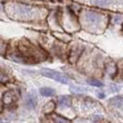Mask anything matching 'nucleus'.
Masks as SVG:
<instances>
[{
  "instance_id": "16",
  "label": "nucleus",
  "mask_w": 123,
  "mask_h": 123,
  "mask_svg": "<svg viewBox=\"0 0 123 123\" xmlns=\"http://www.w3.org/2000/svg\"><path fill=\"white\" fill-rule=\"evenodd\" d=\"M39 92L41 96L43 97H54L56 95V90L50 87H42V88L39 89Z\"/></svg>"
},
{
  "instance_id": "24",
  "label": "nucleus",
  "mask_w": 123,
  "mask_h": 123,
  "mask_svg": "<svg viewBox=\"0 0 123 123\" xmlns=\"http://www.w3.org/2000/svg\"><path fill=\"white\" fill-rule=\"evenodd\" d=\"M98 97H99V98H104V97H105V95H104L103 92H99V93H98Z\"/></svg>"
},
{
  "instance_id": "13",
  "label": "nucleus",
  "mask_w": 123,
  "mask_h": 123,
  "mask_svg": "<svg viewBox=\"0 0 123 123\" xmlns=\"http://www.w3.org/2000/svg\"><path fill=\"white\" fill-rule=\"evenodd\" d=\"M53 34H54L55 38H57L59 41L64 42V43H67V42H70L71 41V33H67V32H65V33H61L59 31H54Z\"/></svg>"
},
{
  "instance_id": "5",
  "label": "nucleus",
  "mask_w": 123,
  "mask_h": 123,
  "mask_svg": "<svg viewBox=\"0 0 123 123\" xmlns=\"http://www.w3.org/2000/svg\"><path fill=\"white\" fill-rule=\"evenodd\" d=\"M5 57L9 61L14 62V63H17V64H32V62L23 53H21L16 46H9L8 44Z\"/></svg>"
},
{
  "instance_id": "12",
  "label": "nucleus",
  "mask_w": 123,
  "mask_h": 123,
  "mask_svg": "<svg viewBox=\"0 0 123 123\" xmlns=\"http://www.w3.org/2000/svg\"><path fill=\"white\" fill-rule=\"evenodd\" d=\"M48 117H50V121L53 122H56V123H68L70 122V119H67L66 116H63L61 114H57V113H51V114L47 115Z\"/></svg>"
},
{
  "instance_id": "3",
  "label": "nucleus",
  "mask_w": 123,
  "mask_h": 123,
  "mask_svg": "<svg viewBox=\"0 0 123 123\" xmlns=\"http://www.w3.org/2000/svg\"><path fill=\"white\" fill-rule=\"evenodd\" d=\"M16 47L21 53H23L32 62V64H37V63L41 61H46L48 58V54L44 51L43 48H41L39 44L32 43L31 41L26 39H22L21 41H18Z\"/></svg>"
},
{
  "instance_id": "15",
  "label": "nucleus",
  "mask_w": 123,
  "mask_h": 123,
  "mask_svg": "<svg viewBox=\"0 0 123 123\" xmlns=\"http://www.w3.org/2000/svg\"><path fill=\"white\" fill-rule=\"evenodd\" d=\"M105 71L107 74H110L112 78H114L117 73V66L114 63H106L105 64Z\"/></svg>"
},
{
  "instance_id": "18",
  "label": "nucleus",
  "mask_w": 123,
  "mask_h": 123,
  "mask_svg": "<svg viewBox=\"0 0 123 123\" xmlns=\"http://www.w3.org/2000/svg\"><path fill=\"white\" fill-rule=\"evenodd\" d=\"M110 104L112 106H114L116 108H121V106L123 104V96H115L110 99Z\"/></svg>"
},
{
  "instance_id": "10",
  "label": "nucleus",
  "mask_w": 123,
  "mask_h": 123,
  "mask_svg": "<svg viewBox=\"0 0 123 123\" xmlns=\"http://www.w3.org/2000/svg\"><path fill=\"white\" fill-rule=\"evenodd\" d=\"M89 1H90V4L93 5V6H96V7L105 8V7L113 6L117 0H89Z\"/></svg>"
},
{
  "instance_id": "2",
  "label": "nucleus",
  "mask_w": 123,
  "mask_h": 123,
  "mask_svg": "<svg viewBox=\"0 0 123 123\" xmlns=\"http://www.w3.org/2000/svg\"><path fill=\"white\" fill-rule=\"evenodd\" d=\"M80 26L89 33H101L108 23V17L98 10L89 8H81L78 13Z\"/></svg>"
},
{
  "instance_id": "20",
  "label": "nucleus",
  "mask_w": 123,
  "mask_h": 123,
  "mask_svg": "<svg viewBox=\"0 0 123 123\" xmlns=\"http://www.w3.org/2000/svg\"><path fill=\"white\" fill-rule=\"evenodd\" d=\"M87 83L92 86V87H97V88H101V87H104V83L101 82L100 80L98 79H88L87 80Z\"/></svg>"
},
{
  "instance_id": "11",
  "label": "nucleus",
  "mask_w": 123,
  "mask_h": 123,
  "mask_svg": "<svg viewBox=\"0 0 123 123\" xmlns=\"http://www.w3.org/2000/svg\"><path fill=\"white\" fill-rule=\"evenodd\" d=\"M57 104L61 108H63V110H65V108H71V105H72L71 98L68 96H59L57 99Z\"/></svg>"
},
{
  "instance_id": "4",
  "label": "nucleus",
  "mask_w": 123,
  "mask_h": 123,
  "mask_svg": "<svg viewBox=\"0 0 123 123\" xmlns=\"http://www.w3.org/2000/svg\"><path fill=\"white\" fill-rule=\"evenodd\" d=\"M58 19L63 31L67 33L72 34L81 29L78 15L75 14L74 9H72V7H67L64 10H58Z\"/></svg>"
},
{
  "instance_id": "23",
  "label": "nucleus",
  "mask_w": 123,
  "mask_h": 123,
  "mask_svg": "<svg viewBox=\"0 0 123 123\" xmlns=\"http://www.w3.org/2000/svg\"><path fill=\"white\" fill-rule=\"evenodd\" d=\"M123 21L122 16H114V22L117 24V23H121Z\"/></svg>"
},
{
  "instance_id": "22",
  "label": "nucleus",
  "mask_w": 123,
  "mask_h": 123,
  "mask_svg": "<svg viewBox=\"0 0 123 123\" xmlns=\"http://www.w3.org/2000/svg\"><path fill=\"white\" fill-rule=\"evenodd\" d=\"M2 90L0 89V113H2V111H4V105H2V100H1V96H2Z\"/></svg>"
},
{
  "instance_id": "14",
  "label": "nucleus",
  "mask_w": 123,
  "mask_h": 123,
  "mask_svg": "<svg viewBox=\"0 0 123 123\" xmlns=\"http://www.w3.org/2000/svg\"><path fill=\"white\" fill-rule=\"evenodd\" d=\"M55 110H56V103L53 100H50L43 106L42 113H43L44 115H49V114H51V113H54Z\"/></svg>"
},
{
  "instance_id": "21",
  "label": "nucleus",
  "mask_w": 123,
  "mask_h": 123,
  "mask_svg": "<svg viewBox=\"0 0 123 123\" xmlns=\"http://www.w3.org/2000/svg\"><path fill=\"white\" fill-rule=\"evenodd\" d=\"M70 89L73 92H76V93L86 91V88H83V87H76V86H73V84H71V86H70Z\"/></svg>"
},
{
  "instance_id": "25",
  "label": "nucleus",
  "mask_w": 123,
  "mask_h": 123,
  "mask_svg": "<svg viewBox=\"0 0 123 123\" xmlns=\"http://www.w3.org/2000/svg\"><path fill=\"white\" fill-rule=\"evenodd\" d=\"M121 108H122V111H123V104H122V106H121Z\"/></svg>"
},
{
  "instance_id": "9",
  "label": "nucleus",
  "mask_w": 123,
  "mask_h": 123,
  "mask_svg": "<svg viewBox=\"0 0 123 123\" xmlns=\"http://www.w3.org/2000/svg\"><path fill=\"white\" fill-rule=\"evenodd\" d=\"M38 105V97L34 92H27L24 96V106L27 110H34Z\"/></svg>"
},
{
  "instance_id": "17",
  "label": "nucleus",
  "mask_w": 123,
  "mask_h": 123,
  "mask_svg": "<svg viewBox=\"0 0 123 123\" xmlns=\"http://www.w3.org/2000/svg\"><path fill=\"white\" fill-rule=\"evenodd\" d=\"M10 81H12V80H10V75H9L4 68L0 67V86L7 84V83H9Z\"/></svg>"
},
{
  "instance_id": "6",
  "label": "nucleus",
  "mask_w": 123,
  "mask_h": 123,
  "mask_svg": "<svg viewBox=\"0 0 123 123\" xmlns=\"http://www.w3.org/2000/svg\"><path fill=\"white\" fill-rule=\"evenodd\" d=\"M40 74L44 76V78H48V79H51L54 81H56V82H59L62 84H67L68 83V76L65 75L64 73H62V72H58V71H55V70H51V68H41L40 70Z\"/></svg>"
},
{
  "instance_id": "19",
  "label": "nucleus",
  "mask_w": 123,
  "mask_h": 123,
  "mask_svg": "<svg viewBox=\"0 0 123 123\" xmlns=\"http://www.w3.org/2000/svg\"><path fill=\"white\" fill-rule=\"evenodd\" d=\"M8 18L7 12H6V7H5V2L0 0V19H4L6 21Z\"/></svg>"
},
{
  "instance_id": "7",
  "label": "nucleus",
  "mask_w": 123,
  "mask_h": 123,
  "mask_svg": "<svg viewBox=\"0 0 123 123\" xmlns=\"http://www.w3.org/2000/svg\"><path fill=\"white\" fill-rule=\"evenodd\" d=\"M84 54V46L83 44L79 43H73L68 46L67 48V59L70 62L71 64H75L80 61L81 56Z\"/></svg>"
},
{
  "instance_id": "8",
  "label": "nucleus",
  "mask_w": 123,
  "mask_h": 123,
  "mask_svg": "<svg viewBox=\"0 0 123 123\" xmlns=\"http://www.w3.org/2000/svg\"><path fill=\"white\" fill-rule=\"evenodd\" d=\"M18 97H19V95L16 92V90H13V89L5 90V91L2 92V96H1L4 110L15 108V107H16V103H17V100H18Z\"/></svg>"
},
{
  "instance_id": "26",
  "label": "nucleus",
  "mask_w": 123,
  "mask_h": 123,
  "mask_svg": "<svg viewBox=\"0 0 123 123\" xmlns=\"http://www.w3.org/2000/svg\"><path fill=\"white\" fill-rule=\"evenodd\" d=\"M42 1H48V0H42Z\"/></svg>"
},
{
  "instance_id": "1",
  "label": "nucleus",
  "mask_w": 123,
  "mask_h": 123,
  "mask_svg": "<svg viewBox=\"0 0 123 123\" xmlns=\"http://www.w3.org/2000/svg\"><path fill=\"white\" fill-rule=\"evenodd\" d=\"M5 7L8 17L19 22H41L44 21L48 15L47 9L32 6L26 2L7 1L5 2Z\"/></svg>"
}]
</instances>
